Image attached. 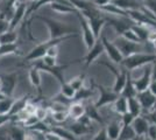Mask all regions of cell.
Here are the masks:
<instances>
[{
    "label": "cell",
    "mask_w": 156,
    "mask_h": 140,
    "mask_svg": "<svg viewBox=\"0 0 156 140\" xmlns=\"http://www.w3.org/2000/svg\"><path fill=\"white\" fill-rule=\"evenodd\" d=\"M79 35L78 34H70V35H66V36H63V38H59V39H49L48 41H44V42H41L40 45L35 46L34 48H32L27 55H25L23 57V62H34V61H37L40 59H42L44 55L47 54L48 49L52 46H59L62 42L64 41H68L70 39H76Z\"/></svg>",
    "instance_id": "cell-1"
},
{
    "label": "cell",
    "mask_w": 156,
    "mask_h": 140,
    "mask_svg": "<svg viewBox=\"0 0 156 140\" xmlns=\"http://www.w3.org/2000/svg\"><path fill=\"white\" fill-rule=\"evenodd\" d=\"M34 19L41 20L43 23H46L49 29V39H59L70 34H78V31L76 28H72L61 21L54 20L43 15H34Z\"/></svg>",
    "instance_id": "cell-2"
},
{
    "label": "cell",
    "mask_w": 156,
    "mask_h": 140,
    "mask_svg": "<svg viewBox=\"0 0 156 140\" xmlns=\"http://www.w3.org/2000/svg\"><path fill=\"white\" fill-rule=\"evenodd\" d=\"M155 61V53H136L130 55V56H127V57H124V60L120 63V66L124 67L125 69H127L128 71H132V70H134L136 68L151 64Z\"/></svg>",
    "instance_id": "cell-3"
},
{
    "label": "cell",
    "mask_w": 156,
    "mask_h": 140,
    "mask_svg": "<svg viewBox=\"0 0 156 140\" xmlns=\"http://www.w3.org/2000/svg\"><path fill=\"white\" fill-rule=\"evenodd\" d=\"M98 64L106 67L111 73L114 75L115 81H114V84H113V87H112V90H113L114 92H117L118 95H120V93L122 92V90H124L126 81H127V75H128L129 71H128L127 69H125L124 67H121V66L118 69L115 66H113L112 63L107 62V61H99Z\"/></svg>",
    "instance_id": "cell-4"
},
{
    "label": "cell",
    "mask_w": 156,
    "mask_h": 140,
    "mask_svg": "<svg viewBox=\"0 0 156 140\" xmlns=\"http://www.w3.org/2000/svg\"><path fill=\"white\" fill-rule=\"evenodd\" d=\"M91 84H92V87L98 89V91H99V98H98V100L94 103V106L97 107V109H100V107L105 106V105L112 104V103L120 96V95H118L117 92H114V91L112 90V88L110 89V88H106V87H104V85H101V84H98V83H96L93 80H91Z\"/></svg>",
    "instance_id": "cell-5"
},
{
    "label": "cell",
    "mask_w": 156,
    "mask_h": 140,
    "mask_svg": "<svg viewBox=\"0 0 156 140\" xmlns=\"http://www.w3.org/2000/svg\"><path fill=\"white\" fill-rule=\"evenodd\" d=\"M115 43V46L119 48L120 53L122 54L124 57L130 56L133 54L136 53H144L146 50V43H136V42H130V41L125 40L124 38L119 36L113 41Z\"/></svg>",
    "instance_id": "cell-6"
},
{
    "label": "cell",
    "mask_w": 156,
    "mask_h": 140,
    "mask_svg": "<svg viewBox=\"0 0 156 140\" xmlns=\"http://www.w3.org/2000/svg\"><path fill=\"white\" fill-rule=\"evenodd\" d=\"M76 16H77L78 21H79V25H80V31H82V35H83V41H84V45L86 47V49H91L93 45L96 43L97 41V38L94 36V34L92 32L91 27L89 25V22L86 20L83 13L77 11L76 13Z\"/></svg>",
    "instance_id": "cell-7"
},
{
    "label": "cell",
    "mask_w": 156,
    "mask_h": 140,
    "mask_svg": "<svg viewBox=\"0 0 156 140\" xmlns=\"http://www.w3.org/2000/svg\"><path fill=\"white\" fill-rule=\"evenodd\" d=\"M99 38H100V40H101L103 45H104L105 53L107 54V56L110 57V60L112 61L114 64H119V66H120V63L124 60V56H122V54L120 53L119 48L115 46V43H114L113 41L108 40L107 36L103 33L100 34Z\"/></svg>",
    "instance_id": "cell-8"
},
{
    "label": "cell",
    "mask_w": 156,
    "mask_h": 140,
    "mask_svg": "<svg viewBox=\"0 0 156 140\" xmlns=\"http://www.w3.org/2000/svg\"><path fill=\"white\" fill-rule=\"evenodd\" d=\"M0 80L2 83L1 92L6 97H12L15 87L18 84V73H9L0 75Z\"/></svg>",
    "instance_id": "cell-9"
},
{
    "label": "cell",
    "mask_w": 156,
    "mask_h": 140,
    "mask_svg": "<svg viewBox=\"0 0 156 140\" xmlns=\"http://www.w3.org/2000/svg\"><path fill=\"white\" fill-rule=\"evenodd\" d=\"M104 52H105L104 45H103V42L100 40V38H99V39H97L96 43L93 45V47H92L91 49L87 50V54L82 59V62H84V64L86 68L90 67L92 63L97 60L98 57L104 53Z\"/></svg>",
    "instance_id": "cell-10"
},
{
    "label": "cell",
    "mask_w": 156,
    "mask_h": 140,
    "mask_svg": "<svg viewBox=\"0 0 156 140\" xmlns=\"http://www.w3.org/2000/svg\"><path fill=\"white\" fill-rule=\"evenodd\" d=\"M136 98L139 99L142 110H147V111H151L154 107L156 106V96L154 93H151L149 91V89L137 92Z\"/></svg>",
    "instance_id": "cell-11"
},
{
    "label": "cell",
    "mask_w": 156,
    "mask_h": 140,
    "mask_svg": "<svg viewBox=\"0 0 156 140\" xmlns=\"http://www.w3.org/2000/svg\"><path fill=\"white\" fill-rule=\"evenodd\" d=\"M111 2L126 12L128 11H143L144 12L147 9L144 5L141 4L140 0H112Z\"/></svg>",
    "instance_id": "cell-12"
},
{
    "label": "cell",
    "mask_w": 156,
    "mask_h": 140,
    "mask_svg": "<svg viewBox=\"0 0 156 140\" xmlns=\"http://www.w3.org/2000/svg\"><path fill=\"white\" fill-rule=\"evenodd\" d=\"M149 126H150V121L147 118L142 117V116L135 117L134 120H133V123H132V127H133L135 134L140 135V137H147Z\"/></svg>",
    "instance_id": "cell-13"
},
{
    "label": "cell",
    "mask_w": 156,
    "mask_h": 140,
    "mask_svg": "<svg viewBox=\"0 0 156 140\" xmlns=\"http://www.w3.org/2000/svg\"><path fill=\"white\" fill-rule=\"evenodd\" d=\"M68 114H69V118L73 120H79L86 114V106L79 100H73L68 106Z\"/></svg>",
    "instance_id": "cell-14"
},
{
    "label": "cell",
    "mask_w": 156,
    "mask_h": 140,
    "mask_svg": "<svg viewBox=\"0 0 156 140\" xmlns=\"http://www.w3.org/2000/svg\"><path fill=\"white\" fill-rule=\"evenodd\" d=\"M133 82H134V87H135L137 92L147 90L151 83V67L144 69L141 77H139L136 80H133Z\"/></svg>",
    "instance_id": "cell-15"
},
{
    "label": "cell",
    "mask_w": 156,
    "mask_h": 140,
    "mask_svg": "<svg viewBox=\"0 0 156 140\" xmlns=\"http://www.w3.org/2000/svg\"><path fill=\"white\" fill-rule=\"evenodd\" d=\"M26 11H27V2H23V4H16L13 18H12V20L9 21L11 29H15L16 26H19L20 22L25 19Z\"/></svg>",
    "instance_id": "cell-16"
},
{
    "label": "cell",
    "mask_w": 156,
    "mask_h": 140,
    "mask_svg": "<svg viewBox=\"0 0 156 140\" xmlns=\"http://www.w3.org/2000/svg\"><path fill=\"white\" fill-rule=\"evenodd\" d=\"M106 128V133L110 140H118L119 139V135L121 132V128H122V124H121V120H113L108 123L107 125H105Z\"/></svg>",
    "instance_id": "cell-17"
},
{
    "label": "cell",
    "mask_w": 156,
    "mask_h": 140,
    "mask_svg": "<svg viewBox=\"0 0 156 140\" xmlns=\"http://www.w3.org/2000/svg\"><path fill=\"white\" fill-rule=\"evenodd\" d=\"M28 78L33 87L37 90V92L41 95L42 93V81H41V71L37 68L32 67L29 73H28Z\"/></svg>",
    "instance_id": "cell-18"
},
{
    "label": "cell",
    "mask_w": 156,
    "mask_h": 140,
    "mask_svg": "<svg viewBox=\"0 0 156 140\" xmlns=\"http://www.w3.org/2000/svg\"><path fill=\"white\" fill-rule=\"evenodd\" d=\"M49 133L55 134V135H57L58 138L63 140H79V138L76 137L70 130H66V128L59 126H50V132Z\"/></svg>",
    "instance_id": "cell-19"
},
{
    "label": "cell",
    "mask_w": 156,
    "mask_h": 140,
    "mask_svg": "<svg viewBox=\"0 0 156 140\" xmlns=\"http://www.w3.org/2000/svg\"><path fill=\"white\" fill-rule=\"evenodd\" d=\"M132 29L134 31V33L137 35L139 40L141 41L142 43H146L148 42V39H149V34H150V29L148 26H144V25H139V23H133L132 25Z\"/></svg>",
    "instance_id": "cell-20"
},
{
    "label": "cell",
    "mask_w": 156,
    "mask_h": 140,
    "mask_svg": "<svg viewBox=\"0 0 156 140\" xmlns=\"http://www.w3.org/2000/svg\"><path fill=\"white\" fill-rule=\"evenodd\" d=\"M113 105V111L119 116H122V114L127 113L128 112V103H127V98L124 96H119L117 99L112 103Z\"/></svg>",
    "instance_id": "cell-21"
},
{
    "label": "cell",
    "mask_w": 156,
    "mask_h": 140,
    "mask_svg": "<svg viewBox=\"0 0 156 140\" xmlns=\"http://www.w3.org/2000/svg\"><path fill=\"white\" fill-rule=\"evenodd\" d=\"M69 130H70L76 137H78V138H79L80 135H85V134L91 132V128L89 127V125L82 123V121H79V120H75V123H72L71 125H70Z\"/></svg>",
    "instance_id": "cell-22"
},
{
    "label": "cell",
    "mask_w": 156,
    "mask_h": 140,
    "mask_svg": "<svg viewBox=\"0 0 156 140\" xmlns=\"http://www.w3.org/2000/svg\"><path fill=\"white\" fill-rule=\"evenodd\" d=\"M29 98H30V95H25V96H22V97H20V98L14 100L13 106H12V109H11L9 114L15 117L19 112H21V111L26 107L27 103L29 102Z\"/></svg>",
    "instance_id": "cell-23"
},
{
    "label": "cell",
    "mask_w": 156,
    "mask_h": 140,
    "mask_svg": "<svg viewBox=\"0 0 156 140\" xmlns=\"http://www.w3.org/2000/svg\"><path fill=\"white\" fill-rule=\"evenodd\" d=\"M121 96H124L126 98H133V97H136L137 91L135 87H134V82H133V78L130 76V71L127 75V81H126V84L124 87V90L122 92L120 93Z\"/></svg>",
    "instance_id": "cell-24"
},
{
    "label": "cell",
    "mask_w": 156,
    "mask_h": 140,
    "mask_svg": "<svg viewBox=\"0 0 156 140\" xmlns=\"http://www.w3.org/2000/svg\"><path fill=\"white\" fill-rule=\"evenodd\" d=\"M8 135L11 140H26L27 131L25 127H20L18 125H13L8 128Z\"/></svg>",
    "instance_id": "cell-25"
},
{
    "label": "cell",
    "mask_w": 156,
    "mask_h": 140,
    "mask_svg": "<svg viewBox=\"0 0 156 140\" xmlns=\"http://www.w3.org/2000/svg\"><path fill=\"white\" fill-rule=\"evenodd\" d=\"M127 103H128V112L130 114H133L134 117H139L141 116L142 112V106L140 104V102L136 97L133 98H127Z\"/></svg>",
    "instance_id": "cell-26"
},
{
    "label": "cell",
    "mask_w": 156,
    "mask_h": 140,
    "mask_svg": "<svg viewBox=\"0 0 156 140\" xmlns=\"http://www.w3.org/2000/svg\"><path fill=\"white\" fill-rule=\"evenodd\" d=\"M18 41V34L15 29H8L7 32L0 35V43L1 45H11V43H16Z\"/></svg>",
    "instance_id": "cell-27"
},
{
    "label": "cell",
    "mask_w": 156,
    "mask_h": 140,
    "mask_svg": "<svg viewBox=\"0 0 156 140\" xmlns=\"http://www.w3.org/2000/svg\"><path fill=\"white\" fill-rule=\"evenodd\" d=\"M85 106H86V116L91 120H94V121L99 123L101 126H105L104 119H103L101 116L99 114L98 109L94 106V104H93V105H85Z\"/></svg>",
    "instance_id": "cell-28"
},
{
    "label": "cell",
    "mask_w": 156,
    "mask_h": 140,
    "mask_svg": "<svg viewBox=\"0 0 156 140\" xmlns=\"http://www.w3.org/2000/svg\"><path fill=\"white\" fill-rule=\"evenodd\" d=\"M59 87H61V93L64 96L65 98H68V99H70V100H73L77 91L70 85V83H69L68 81L65 82L63 85H59Z\"/></svg>",
    "instance_id": "cell-29"
},
{
    "label": "cell",
    "mask_w": 156,
    "mask_h": 140,
    "mask_svg": "<svg viewBox=\"0 0 156 140\" xmlns=\"http://www.w3.org/2000/svg\"><path fill=\"white\" fill-rule=\"evenodd\" d=\"M11 54H20L19 48L16 43H11V45H1L0 46V57L11 55Z\"/></svg>",
    "instance_id": "cell-30"
},
{
    "label": "cell",
    "mask_w": 156,
    "mask_h": 140,
    "mask_svg": "<svg viewBox=\"0 0 156 140\" xmlns=\"http://www.w3.org/2000/svg\"><path fill=\"white\" fill-rule=\"evenodd\" d=\"M14 100L12 97H6L0 100V114H9Z\"/></svg>",
    "instance_id": "cell-31"
},
{
    "label": "cell",
    "mask_w": 156,
    "mask_h": 140,
    "mask_svg": "<svg viewBox=\"0 0 156 140\" xmlns=\"http://www.w3.org/2000/svg\"><path fill=\"white\" fill-rule=\"evenodd\" d=\"M134 137H136V134L134 132L132 125H130V126H122L121 132H120V135H119V139L118 140H130V139H133Z\"/></svg>",
    "instance_id": "cell-32"
},
{
    "label": "cell",
    "mask_w": 156,
    "mask_h": 140,
    "mask_svg": "<svg viewBox=\"0 0 156 140\" xmlns=\"http://www.w3.org/2000/svg\"><path fill=\"white\" fill-rule=\"evenodd\" d=\"M119 36H121V38H124L125 40L127 41H130V42H136V43H142L141 41L139 40V38H137V35L134 33V31L132 29V27L129 28H127L126 31H124L121 35H119Z\"/></svg>",
    "instance_id": "cell-33"
},
{
    "label": "cell",
    "mask_w": 156,
    "mask_h": 140,
    "mask_svg": "<svg viewBox=\"0 0 156 140\" xmlns=\"http://www.w3.org/2000/svg\"><path fill=\"white\" fill-rule=\"evenodd\" d=\"M84 80H85V73H83V74H80L79 76H77V77L68 81V82L70 83V85H71L76 91H78V90H80L82 88L84 87Z\"/></svg>",
    "instance_id": "cell-34"
},
{
    "label": "cell",
    "mask_w": 156,
    "mask_h": 140,
    "mask_svg": "<svg viewBox=\"0 0 156 140\" xmlns=\"http://www.w3.org/2000/svg\"><path fill=\"white\" fill-rule=\"evenodd\" d=\"M91 89H87V88L83 87L80 90H78L77 92H76V96H75L73 100H80V99H87V98H90L92 95H93V91H92Z\"/></svg>",
    "instance_id": "cell-35"
},
{
    "label": "cell",
    "mask_w": 156,
    "mask_h": 140,
    "mask_svg": "<svg viewBox=\"0 0 156 140\" xmlns=\"http://www.w3.org/2000/svg\"><path fill=\"white\" fill-rule=\"evenodd\" d=\"M51 118L55 123L62 124L69 118V114H68V111H57V112H52Z\"/></svg>",
    "instance_id": "cell-36"
},
{
    "label": "cell",
    "mask_w": 156,
    "mask_h": 140,
    "mask_svg": "<svg viewBox=\"0 0 156 140\" xmlns=\"http://www.w3.org/2000/svg\"><path fill=\"white\" fill-rule=\"evenodd\" d=\"M41 63L46 67L52 68V67H56L58 63H57V59L56 57H51V56H48V55H44L42 59H40Z\"/></svg>",
    "instance_id": "cell-37"
},
{
    "label": "cell",
    "mask_w": 156,
    "mask_h": 140,
    "mask_svg": "<svg viewBox=\"0 0 156 140\" xmlns=\"http://www.w3.org/2000/svg\"><path fill=\"white\" fill-rule=\"evenodd\" d=\"M48 107H43V106H37L36 107V110H35V116L39 118L41 121H44V119L47 118V116H48V110H47Z\"/></svg>",
    "instance_id": "cell-38"
},
{
    "label": "cell",
    "mask_w": 156,
    "mask_h": 140,
    "mask_svg": "<svg viewBox=\"0 0 156 140\" xmlns=\"http://www.w3.org/2000/svg\"><path fill=\"white\" fill-rule=\"evenodd\" d=\"M134 118H135V117H134L133 114H130L129 112L120 116V120H121L122 126H130L132 123H133V120H134Z\"/></svg>",
    "instance_id": "cell-39"
},
{
    "label": "cell",
    "mask_w": 156,
    "mask_h": 140,
    "mask_svg": "<svg viewBox=\"0 0 156 140\" xmlns=\"http://www.w3.org/2000/svg\"><path fill=\"white\" fill-rule=\"evenodd\" d=\"M91 140H110L108 139V137H107V133H106V128H105V126L101 127Z\"/></svg>",
    "instance_id": "cell-40"
},
{
    "label": "cell",
    "mask_w": 156,
    "mask_h": 140,
    "mask_svg": "<svg viewBox=\"0 0 156 140\" xmlns=\"http://www.w3.org/2000/svg\"><path fill=\"white\" fill-rule=\"evenodd\" d=\"M14 116H11V114H0V127L2 126V125H5L7 123H9V121H12L14 120Z\"/></svg>",
    "instance_id": "cell-41"
},
{
    "label": "cell",
    "mask_w": 156,
    "mask_h": 140,
    "mask_svg": "<svg viewBox=\"0 0 156 140\" xmlns=\"http://www.w3.org/2000/svg\"><path fill=\"white\" fill-rule=\"evenodd\" d=\"M8 29H11L9 21L4 20V19H0V35H1V34H4L5 32H7Z\"/></svg>",
    "instance_id": "cell-42"
},
{
    "label": "cell",
    "mask_w": 156,
    "mask_h": 140,
    "mask_svg": "<svg viewBox=\"0 0 156 140\" xmlns=\"http://www.w3.org/2000/svg\"><path fill=\"white\" fill-rule=\"evenodd\" d=\"M46 55L51 56V57H56V59H57V56H58V46L50 47V48L48 49V52H47Z\"/></svg>",
    "instance_id": "cell-43"
},
{
    "label": "cell",
    "mask_w": 156,
    "mask_h": 140,
    "mask_svg": "<svg viewBox=\"0 0 156 140\" xmlns=\"http://www.w3.org/2000/svg\"><path fill=\"white\" fill-rule=\"evenodd\" d=\"M92 2H93V5L98 8H100V7L105 6V5H107V4H110L111 0H91Z\"/></svg>",
    "instance_id": "cell-44"
},
{
    "label": "cell",
    "mask_w": 156,
    "mask_h": 140,
    "mask_svg": "<svg viewBox=\"0 0 156 140\" xmlns=\"http://www.w3.org/2000/svg\"><path fill=\"white\" fill-rule=\"evenodd\" d=\"M151 80H156V61L151 63Z\"/></svg>",
    "instance_id": "cell-45"
},
{
    "label": "cell",
    "mask_w": 156,
    "mask_h": 140,
    "mask_svg": "<svg viewBox=\"0 0 156 140\" xmlns=\"http://www.w3.org/2000/svg\"><path fill=\"white\" fill-rule=\"evenodd\" d=\"M46 137H47V140H63V139H61V138H58L57 135H55V134H52V133H47Z\"/></svg>",
    "instance_id": "cell-46"
},
{
    "label": "cell",
    "mask_w": 156,
    "mask_h": 140,
    "mask_svg": "<svg viewBox=\"0 0 156 140\" xmlns=\"http://www.w3.org/2000/svg\"><path fill=\"white\" fill-rule=\"evenodd\" d=\"M149 118H154V119H156V106L151 110V112L149 113Z\"/></svg>",
    "instance_id": "cell-47"
},
{
    "label": "cell",
    "mask_w": 156,
    "mask_h": 140,
    "mask_svg": "<svg viewBox=\"0 0 156 140\" xmlns=\"http://www.w3.org/2000/svg\"><path fill=\"white\" fill-rule=\"evenodd\" d=\"M143 138H144V137H140V135H136V137H134L133 139H130V140H143Z\"/></svg>",
    "instance_id": "cell-48"
},
{
    "label": "cell",
    "mask_w": 156,
    "mask_h": 140,
    "mask_svg": "<svg viewBox=\"0 0 156 140\" xmlns=\"http://www.w3.org/2000/svg\"><path fill=\"white\" fill-rule=\"evenodd\" d=\"M151 46H153V48L155 49V52H156V38H155V40L151 42Z\"/></svg>",
    "instance_id": "cell-49"
},
{
    "label": "cell",
    "mask_w": 156,
    "mask_h": 140,
    "mask_svg": "<svg viewBox=\"0 0 156 140\" xmlns=\"http://www.w3.org/2000/svg\"><path fill=\"white\" fill-rule=\"evenodd\" d=\"M28 0H16V4H23V2H27Z\"/></svg>",
    "instance_id": "cell-50"
},
{
    "label": "cell",
    "mask_w": 156,
    "mask_h": 140,
    "mask_svg": "<svg viewBox=\"0 0 156 140\" xmlns=\"http://www.w3.org/2000/svg\"><path fill=\"white\" fill-rule=\"evenodd\" d=\"M4 98H6V96H5V95H4L2 92H0V100L4 99Z\"/></svg>",
    "instance_id": "cell-51"
},
{
    "label": "cell",
    "mask_w": 156,
    "mask_h": 140,
    "mask_svg": "<svg viewBox=\"0 0 156 140\" xmlns=\"http://www.w3.org/2000/svg\"><path fill=\"white\" fill-rule=\"evenodd\" d=\"M143 140H153V139H150L149 137H144V138H143Z\"/></svg>",
    "instance_id": "cell-52"
},
{
    "label": "cell",
    "mask_w": 156,
    "mask_h": 140,
    "mask_svg": "<svg viewBox=\"0 0 156 140\" xmlns=\"http://www.w3.org/2000/svg\"><path fill=\"white\" fill-rule=\"evenodd\" d=\"M1 89H2V83H1V80H0V92H1Z\"/></svg>",
    "instance_id": "cell-53"
},
{
    "label": "cell",
    "mask_w": 156,
    "mask_h": 140,
    "mask_svg": "<svg viewBox=\"0 0 156 140\" xmlns=\"http://www.w3.org/2000/svg\"><path fill=\"white\" fill-rule=\"evenodd\" d=\"M6 140H11V139H6Z\"/></svg>",
    "instance_id": "cell-54"
},
{
    "label": "cell",
    "mask_w": 156,
    "mask_h": 140,
    "mask_svg": "<svg viewBox=\"0 0 156 140\" xmlns=\"http://www.w3.org/2000/svg\"><path fill=\"white\" fill-rule=\"evenodd\" d=\"M30 1H34V0H30Z\"/></svg>",
    "instance_id": "cell-55"
},
{
    "label": "cell",
    "mask_w": 156,
    "mask_h": 140,
    "mask_svg": "<svg viewBox=\"0 0 156 140\" xmlns=\"http://www.w3.org/2000/svg\"><path fill=\"white\" fill-rule=\"evenodd\" d=\"M0 46H1V43H0Z\"/></svg>",
    "instance_id": "cell-56"
},
{
    "label": "cell",
    "mask_w": 156,
    "mask_h": 140,
    "mask_svg": "<svg viewBox=\"0 0 156 140\" xmlns=\"http://www.w3.org/2000/svg\"><path fill=\"white\" fill-rule=\"evenodd\" d=\"M111 1H112V0H111Z\"/></svg>",
    "instance_id": "cell-57"
},
{
    "label": "cell",
    "mask_w": 156,
    "mask_h": 140,
    "mask_svg": "<svg viewBox=\"0 0 156 140\" xmlns=\"http://www.w3.org/2000/svg\"><path fill=\"white\" fill-rule=\"evenodd\" d=\"M155 54H156V53H155Z\"/></svg>",
    "instance_id": "cell-58"
}]
</instances>
